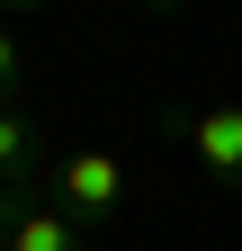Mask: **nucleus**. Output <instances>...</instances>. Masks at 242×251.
I'll use <instances>...</instances> for the list:
<instances>
[{
    "instance_id": "obj_6",
    "label": "nucleus",
    "mask_w": 242,
    "mask_h": 251,
    "mask_svg": "<svg viewBox=\"0 0 242 251\" xmlns=\"http://www.w3.org/2000/svg\"><path fill=\"white\" fill-rule=\"evenodd\" d=\"M144 9H153V18H170V9H189V0H144Z\"/></svg>"
},
{
    "instance_id": "obj_2",
    "label": "nucleus",
    "mask_w": 242,
    "mask_h": 251,
    "mask_svg": "<svg viewBox=\"0 0 242 251\" xmlns=\"http://www.w3.org/2000/svg\"><path fill=\"white\" fill-rule=\"evenodd\" d=\"M170 135L189 144L224 188H242V108H170Z\"/></svg>"
},
{
    "instance_id": "obj_8",
    "label": "nucleus",
    "mask_w": 242,
    "mask_h": 251,
    "mask_svg": "<svg viewBox=\"0 0 242 251\" xmlns=\"http://www.w3.org/2000/svg\"><path fill=\"white\" fill-rule=\"evenodd\" d=\"M0 251H9V215H0Z\"/></svg>"
},
{
    "instance_id": "obj_1",
    "label": "nucleus",
    "mask_w": 242,
    "mask_h": 251,
    "mask_svg": "<svg viewBox=\"0 0 242 251\" xmlns=\"http://www.w3.org/2000/svg\"><path fill=\"white\" fill-rule=\"evenodd\" d=\"M54 206H63V215H72L81 233H108L117 215H126V162H117L108 144L72 152V162L54 171Z\"/></svg>"
},
{
    "instance_id": "obj_3",
    "label": "nucleus",
    "mask_w": 242,
    "mask_h": 251,
    "mask_svg": "<svg viewBox=\"0 0 242 251\" xmlns=\"http://www.w3.org/2000/svg\"><path fill=\"white\" fill-rule=\"evenodd\" d=\"M9 251H90V233H81L54 198H18V215H9Z\"/></svg>"
},
{
    "instance_id": "obj_5",
    "label": "nucleus",
    "mask_w": 242,
    "mask_h": 251,
    "mask_svg": "<svg viewBox=\"0 0 242 251\" xmlns=\"http://www.w3.org/2000/svg\"><path fill=\"white\" fill-rule=\"evenodd\" d=\"M18 81H27V54H18L9 27H0V108H18Z\"/></svg>"
},
{
    "instance_id": "obj_7",
    "label": "nucleus",
    "mask_w": 242,
    "mask_h": 251,
    "mask_svg": "<svg viewBox=\"0 0 242 251\" xmlns=\"http://www.w3.org/2000/svg\"><path fill=\"white\" fill-rule=\"evenodd\" d=\"M0 9H45V0H0Z\"/></svg>"
},
{
    "instance_id": "obj_4",
    "label": "nucleus",
    "mask_w": 242,
    "mask_h": 251,
    "mask_svg": "<svg viewBox=\"0 0 242 251\" xmlns=\"http://www.w3.org/2000/svg\"><path fill=\"white\" fill-rule=\"evenodd\" d=\"M27 188H36V126L18 108H0V215H9Z\"/></svg>"
}]
</instances>
